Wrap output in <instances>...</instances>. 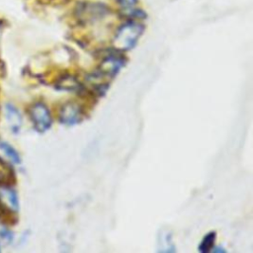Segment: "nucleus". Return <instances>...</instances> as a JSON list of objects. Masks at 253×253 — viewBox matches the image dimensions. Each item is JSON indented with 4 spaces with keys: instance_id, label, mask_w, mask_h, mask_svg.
I'll list each match as a JSON object with an SVG mask.
<instances>
[{
    "instance_id": "obj_11",
    "label": "nucleus",
    "mask_w": 253,
    "mask_h": 253,
    "mask_svg": "<svg viewBox=\"0 0 253 253\" xmlns=\"http://www.w3.org/2000/svg\"><path fill=\"white\" fill-rule=\"evenodd\" d=\"M214 240H215V232H210L208 233L204 239L202 240L199 250L203 253H206L208 251L211 250V248L213 246L214 244Z\"/></svg>"
},
{
    "instance_id": "obj_3",
    "label": "nucleus",
    "mask_w": 253,
    "mask_h": 253,
    "mask_svg": "<svg viewBox=\"0 0 253 253\" xmlns=\"http://www.w3.org/2000/svg\"><path fill=\"white\" fill-rule=\"evenodd\" d=\"M125 58L120 54L119 50L114 48L113 51L108 52L102 59L100 64V73L105 76L113 77L115 76L121 68L125 65Z\"/></svg>"
},
{
    "instance_id": "obj_8",
    "label": "nucleus",
    "mask_w": 253,
    "mask_h": 253,
    "mask_svg": "<svg viewBox=\"0 0 253 253\" xmlns=\"http://www.w3.org/2000/svg\"><path fill=\"white\" fill-rule=\"evenodd\" d=\"M0 158L5 160L6 162L7 161L11 163L20 162V156L18 155L17 151L12 146L2 141H0Z\"/></svg>"
},
{
    "instance_id": "obj_12",
    "label": "nucleus",
    "mask_w": 253,
    "mask_h": 253,
    "mask_svg": "<svg viewBox=\"0 0 253 253\" xmlns=\"http://www.w3.org/2000/svg\"><path fill=\"white\" fill-rule=\"evenodd\" d=\"M117 3L122 8V12H126L128 10H131L133 8H136V4L138 0H116Z\"/></svg>"
},
{
    "instance_id": "obj_10",
    "label": "nucleus",
    "mask_w": 253,
    "mask_h": 253,
    "mask_svg": "<svg viewBox=\"0 0 253 253\" xmlns=\"http://www.w3.org/2000/svg\"><path fill=\"white\" fill-rule=\"evenodd\" d=\"M79 85H80L79 82L74 77L64 76L61 79H59L56 86L64 90H74V89H78Z\"/></svg>"
},
{
    "instance_id": "obj_4",
    "label": "nucleus",
    "mask_w": 253,
    "mask_h": 253,
    "mask_svg": "<svg viewBox=\"0 0 253 253\" xmlns=\"http://www.w3.org/2000/svg\"><path fill=\"white\" fill-rule=\"evenodd\" d=\"M78 18L85 21H94L105 17L108 13V7L102 3H80L76 11Z\"/></svg>"
},
{
    "instance_id": "obj_5",
    "label": "nucleus",
    "mask_w": 253,
    "mask_h": 253,
    "mask_svg": "<svg viewBox=\"0 0 253 253\" xmlns=\"http://www.w3.org/2000/svg\"><path fill=\"white\" fill-rule=\"evenodd\" d=\"M81 116L82 112L79 105L74 102H68L62 106L59 113V120L63 125L73 126L80 121Z\"/></svg>"
},
{
    "instance_id": "obj_1",
    "label": "nucleus",
    "mask_w": 253,
    "mask_h": 253,
    "mask_svg": "<svg viewBox=\"0 0 253 253\" xmlns=\"http://www.w3.org/2000/svg\"><path fill=\"white\" fill-rule=\"evenodd\" d=\"M143 30V26L135 20L126 21L117 30L113 39V48L119 51L131 49L141 37Z\"/></svg>"
},
{
    "instance_id": "obj_9",
    "label": "nucleus",
    "mask_w": 253,
    "mask_h": 253,
    "mask_svg": "<svg viewBox=\"0 0 253 253\" xmlns=\"http://www.w3.org/2000/svg\"><path fill=\"white\" fill-rule=\"evenodd\" d=\"M13 178V171L6 161L0 158V184L9 183Z\"/></svg>"
},
{
    "instance_id": "obj_2",
    "label": "nucleus",
    "mask_w": 253,
    "mask_h": 253,
    "mask_svg": "<svg viewBox=\"0 0 253 253\" xmlns=\"http://www.w3.org/2000/svg\"><path fill=\"white\" fill-rule=\"evenodd\" d=\"M30 116L34 126L38 131L43 132L49 128L51 125V116L44 104L37 103L33 105L30 109Z\"/></svg>"
},
{
    "instance_id": "obj_7",
    "label": "nucleus",
    "mask_w": 253,
    "mask_h": 253,
    "mask_svg": "<svg viewBox=\"0 0 253 253\" xmlns=\"http://www.w3.org/2000/svg\"><path fill=\"white\" fill-rule=\"evenodd\" d=\"M6 118H7V122L9 124L11 129L14 132H18L19 129L21 128L22 119H21V115L19 114V112L17 111V109L14 106L7 105Z\"/></svg>"
},
{
    "instance_id": "obj_6",
    "label": "nucleus",
    "mask_w": 253,
    "mask_h": 253,
    "mask_svg": "<svg viewBox=\"0 0 253 253\" xmlns=\"http://www.w3.org/2000/svg\"><path fill=\"white\" fill-rule=\"evenodd\" d=\"M0 204L10 211L18 210V199L16 193L7 187H0Z\"/></svg>"
}]
</instances>
